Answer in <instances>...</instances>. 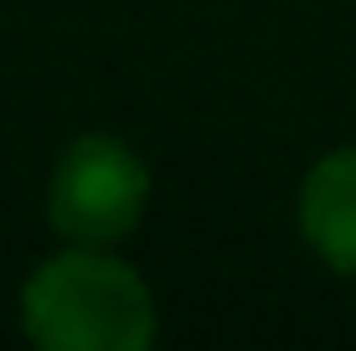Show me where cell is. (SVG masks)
Returning <instances> with one entry per match:
<instances>
[{"label":"cell","instance_id":"cell-1","mask_svg":"<svg viewBox=\"0 0 356 351\" xmlns=\"http://www.w3.org/2000/svg\"><path fill=\"white\" fill-rule=\"evenodd\" d=\"M21 325L52 351H140L155 336V300L108 248L67 243L21 289Z\"/></svg>","mask_w":356,"mask_h":351},{"label":"cell","instance_id":"cell-2","mask_svg":"<svg viewBox=\"0 0 356 351\" xmlns=\"http://www.w3.org/2000/svg\"><path fill=\"white\" fill-rule=\"evenodd\" d=\"M150 202V176L140 155L114 135H83L63 150L47 186V212L52 227L67 243L108 248L134 233Z\"/></svg>","mask_w":356,"mask_h":351},{"label":"cell","instance_id":"cell-3","mask_svg":"<svg viewBox=\"0 0 356 351\" xmlns=\"http://www.w3.org/2000/svg\"><path fill=\"white\" fill-rule=\"evenodd\" d=\"M300 227L330 269L356 274V150H336L305 176Z\"/></svg>","mask_w":356,"mask_h":351}]
</instances>
